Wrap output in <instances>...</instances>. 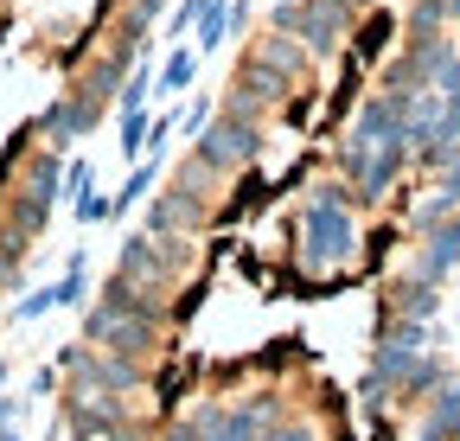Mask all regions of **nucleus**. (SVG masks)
<instances>
[{"mask_svg":"<svg viewBox=\"0 0 460 441\" xmlns=\"http://www.w3.org/2000/svg\"><path fill=\"white\" fill-rule=\"evenodd\" d=\"M71 422H77V435H115L122 410H115V403L102 397V403H77V410H71Z\"/></svg>","mask_w":460,"mask_h":441,"instance_id":"nucleus-7","label":"nucleus"},{"mask_svg":"<svg viewBox=\"0 0 460 441\" xmlns=\"http://www.w3.org/2000/svg\"><path fill=\"white\" fill-rule=\"evenodd\" d=\"M402 154H410V147H377V154L365 160V167H358V192H365V198H377V192H384V186L396 180Z\"/></svg>","mask_w":460,"mask_h":441,"instance_id":"nucleus-6","label":"nucleus"},{"mask_svg":"<svg viewBox=\"0 0 460 441\" xmlns=\"http://www.w3.org/2000/svg\"><path fill=\"white\" fill-rule=\"evenodd\" d=\"M262 65L288 77V71H301V51H295V45H288V39H269V45H262Z\"/></svg>","mask_w":460,"mask_h":441,"instance_id":"nucleus-9","label":"nucleus"},{"mask_svg":"<svg viewBox=\"0 0 460 441\" xmlns=\"http://www.w3.org/2000/svg\"><path fill=\"white\" fill-rule=\"evenodd\" d=\"M396 307H402V320L422 326V320L435 313V282H422V275H416V282H402V288H396Z\"/></svg>","mask_w":460,"mask_h":441,"instance_id":"nucleus-8","label":"nucleus"},{"mask_svg":"<svg viewBox=\"0 0 460 441\" xmlns=\"http://www.w3.org/2000/svg\"><path fill=\"white\" fill-rule=\"evenodd\" d=\"M384 32H390V13H377V20L358 32V58H377V51H384Z\"/></svg>","mask_w":460,"mask_h":441,"instance_id":"nucleus-10","label":"nucleus"},{"mask_svg":"<svg viewBox=\"0 0 460 441\" xmlns=\"http://www.w3.org/2000/svg\"><path fill=\"white\" fill-rule=\"evenodd\" d=\"M192 65H199L192 51H180V58L166 65V77H160V84H166V90H186V84H192Z\"/></svg>","mask_w":460,"mask_h":441,"instance_id":"nucleus-11","label":"nucleus"},{"mask_svg":"<svg viewBox=\"0 0 460 441\" xmlns=\"http://www.w3.org/2000/svg\"><path fill=\"white\" fill-rule=\"evenodd\" d=\"M262 441H314V435H307V428H301V422H281V428H269V435H262Z\"/></svg>","mask_w":460,"mask_h":441,"instance_id":"nucleus-13","label":"nucleus"},{"mask_svg":"<svg viewBox=\"0 0 460 441\" xmlns=\"http://www.w3.org/2000/svg\"><path fill=\"white\" fill-rule=\"evenodd\" d=\"M256 147H262L256 122L224 116V122L205 128V141H199V154H192V167H199V173H224V167H237V160H256Z\"/></svg>","mask_w":460,"mask_h":441,"instance_id":"nucleus-2","label":"nucleus"},{"mask_svg":"<svg viewBox=\"0 0 460 441\" xmlns=\"http://www.w3.org/2000/svg\"><path fill=\"white\" fill-rule=\"evenodd\" d=\"M422 441H460V384H441V391H435V410L422 422Z\"/></svg>","mask_w":460,"mask_h":441,"instance_id":"nucleus-4","label":"nucleus"},{"mask_svg":"<svg viewBox=\"0 0 460 441\" xmlns=\"http://www.w3.org/2000/svg\"><path fill=\"white\" fill-rule=\"evenodd\" d=\"M281 90H288V77L269 71L262 58H250V65L237 71V102H243V96H250V102H281Z\"/></svg>","mask_w":460,"mask_h":441,"instance_id":"nucleus-5","label":"nucleus"},{"mask_svg":"<svg viewBox=\"0 0 460 441\" xmlns=\"http://www.w3.org/2000/svg\"><path fill=\"white\" fill-rule=\"evenodd\" d=\"M454 262H460V217H447V225L429 237V250H422L416 269H422V282H435V275H447Z\"/></svg>","mask_w":460,"mask_h":441,"instance_id":"nucleus-3","label":"nucleus"},{"mask_svg":"<svg viewBox=\"0 0 460 441\" xmlns=\"http://www.w3.org/2000/svg\"><path fill=\"white\" fill-rule=\"evenodd\" d=\"M224 26H230V13L211 7V13H205V39H199V51H217V45H224Z\"/></svg>","mask_w":460,"mask_h":441,"instance_id":"nucleus-12","label":"nucleus"},{"mask_svg":"<svg viewBox=\"0 0 460 441\" xmlns=\"http://www.w3.org/2000/svg\"><path fill=\"white\" fill-rule=\"evenodd\" d=\"M352 217H345V205H339V186H326V198H314L307 205V250H301V262L307 269H339L345 256H352Z\"/></svg>","mask_w":460,"mask_h":441,"instance_id":"nucleus-1","label":"nucleus"}]
</instances>
